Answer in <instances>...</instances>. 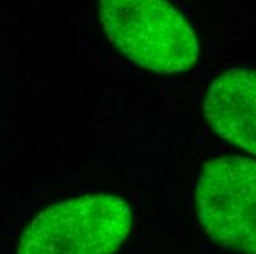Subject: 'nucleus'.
I'll return each mask as SVG.
<instances>
[{
    "label": "nucleus",
    "mask_w": 256,
    "mask_h": 254,
    "mask_svg": "<svg viewBox=\"0 0 256 254\" xmlns=\"http://www.w3.org/2000/svg\"><path fill=\"white\" fill-rule=\"evenodd\" d=\"M100 21L108 38L128 59L158 74L194 66L199 40L172 4L162 0H103Z\"/></svg>",
    "instance_id": "1"
},
{
    "label": "nucleus",
    "mask_w": 256,
    "mask_h": 254,
    "mask_svg": "<svg viewBox=\"0 0 256 254\" xmlns=\"http://www.w3.org/2000/svg\"><path fill=\"white\" fill-rule=\"evenodd\" d=\"M196 209L202 227L215 243L255 254V160L231 154L205 163L196 184Z\"/></svg>",
    "instance_id": "3"
},
{
    "label": "nucleus",
    "mask_w": 256,
    "mask_h": 254,
    "mask_svg": "<svg viewBox=\"0 0 256 254\" xmlns=\"http://www.w3.org/2000/svg\"><path fill=\"white\" fill-rule=\"evenodd\" d=\"M131 229L130 204L110 194L60 202L24 231L18 254H115Z\"/></svg>",
    "instance_id": "2"
},
{
    "label": "nucleus",
    "mask_w": 256,
    "mask_h": 254,
    "mask_svg": "<svg viewBox=\"0 0 256 254\" xmlns=\"http://www.w3.org/2000/svg\"><path fill=\"white\" fill-rule=\"evenodd\" d=\"M205 116L220 137L255 154V71L252 68H231L218 76L206 94Z\"/></svg>",
    "instance_id": "4"
}]
</instances>
